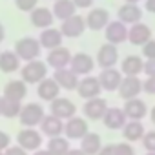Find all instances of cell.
I'll return each instance as SVG.
<instances>
[{
  "instance_id": "cell-18",
  "label": "cell",
  "mask_w": 155,
  "mask_h": 155,
  "mask_svg": "<svg viewBox=\"0 0 155 155\" xmlns=\"http://www.w3.org/2000/svg\"><path fill=\"white\" fill-rule=\"evenodd\" d=\"M64 124H66V120H62V119H58L57 115L49 113V115H46L44 120L40 122V131H42V135H46L48 139L60 137V135L64 133Z\"/></svg>"
},
{
  "instance_id": "cell-36",
  "label": "cell",
  "mask_w": 155,
  "mask_h": 155,
  "mask_svg": "<svg viewBox=\"0 0 155 155\" xmlns=\"http://www.w3.org/2000/svg\"><path fill=\"white\" fill-rule=\"evenodd\" d=\"M115 155H135V150L131 146V142H119L115 144Z\"/></svg>"
},
{
  "instance_id": "cell-34",
  "label": "cell",
  "mask_w": 155,
  "mask_h": 155,
  "mask_svg": "<svg viewBox=\"0 0 155 155\" xmlns=\"http://www.w3.org/2000/svg\"><path fill=\"white\" fill-rule=\"evenodd\" d=\"M38 4V0H15V6L22 13H31Z\"/></svg>"
},
{
  "instance_id": "cell-35",
  "label": "cell",
  "mask_w": 155,
  "mask_h": 155,
  "mask_svg": "<svg viewBox=\"0 0 155 155\" xmlns=\"http://www.w3.org/2000/svg\"><path fill=\"white\" fill-rule=\"evenodd\" d=\"M142 146H144L146 151H153V153H155V130L144 133V137H142Z\"/></svg>"
},
{
  "instance_id": "cell-33",
  "label": "cell",
  "mask_w": 155,
  "mask_h": 155,
  "mask_svg": "<svg viewBox=\"0 0 155 155\" xmlns=\"http://www.w3.org/2000/svg\"><path fill=\"white\" fill-rule=\"evenodd\" d=\"M22 111V101H15V99H8L4 97V110H2V117L6 119H15L18 117Z\"/></svg>"
},
{
  "instance_id": "cell-51",
  "label": "cell",
  "mask_w": 155,
  "mask_h": 155,
  "mask_svg": "<svg viewBox=\"0 0 155 155\" xmlns=\"http://www.w3.org/2000/svg\"><path fill=\"white\" fill-rule=\"evenodd\" d=\"M146 155H155V153L153 151H146Z\"/></svg>"
},
{
  "instance_id": "cell-15",
  "label": "cell",
  "mask_w": 155,
  "mask_h": 155,
  "mask_svg": "<svg viewBox=\"0 0 155 155\" xmlns=\"http://www.w3.org/2000/svg\"><path fill=\"white\" fill-rule=\"evenodd\" d=\"M82 111L86 115V119H91V120H102L106 111H108V102L101 97H95V99H88L86 104L82 106Z\"/></svg>"
},
{
  "instance_id": "cell-39",
  "label": "cell",
  "mask_w": 155,
  "mask_h": 155,
  "mask_svg": "<svg viewBox=\"0 0 155 155\" xmlns=\"http://www.w3.org/2000/svg\"><path fill=\"white\" fill-rule=\"evenodd\" d=\"M144 73H146V77L155 75V58H146L144 60Z\"/></svg>"
},
{
  "instance_id": "cell-50",
  "label": "cell",
  "mask_w": 155,
  "mask_h": 155,
  "mask_svg": "<svg viewBox=\"0 0 155 155\" xmlns=\"http://www.w3.org/2000/svg\"><path fill=\"white\" fill-rule=\"evenodd\" d=\"M124 2H128V4H139L140 0H124Z\"/></svg>"
},
{
  "instance_id": "cell-40",
  "label": "cell",
  "mask_w": 155,
  "mask_h": 155,
  "mask_svg": "<svg viewBox=\"0 0 155 155\" xmlns=\"http://www.w3.org/2000/svg\"><path fill=\"white\" fill-rule=\"evenodd\" d=\"M9 144H11V137L6 131L0 130V151H6L9 148Z\"/></svg>"
},
{
  "instance_id": "cell-43",
  "label": "cell",
  "mask_w": 155,
  "mask_h": 155,
  "mask_svg": "<svg viewBox=\"0 0 155 155\" xmlns=\"http://www.w3.org/2000/svg\"><path fill=\"white\" fill-rule=\"evenodd\" d=\"M99 155H115V144H108V146H102Z\"/></svg>"
},
{
  "instance_id": "cell-14",
  "label": "cell",
  "mask_w": 155,
  "mask_h": 155,
  "mask_svg": "<svg viewBox=\"0 0 155 155\" xmlns=\"http://www.w3.org/2000/svg\"><path fill=\"white\" fill-rule=\"evenodd\" d=\"M69 68H71L77 75H79V77H86V75H90V73L93 71L95 60H93V57L88 55V53H77V55L71 57Z\"/></svg>"
},
{
  "instance_id": "cell-28",
  "label": "cell",
  "mask_w": 155,
  "mask_h": 155,
  "mask_svg": "<svg viewBox=\"0 0 155 155\" xmlns=\"http://www.w3.org/2000/svg\"><path fill=\"white\" fill-rule=\"evenodd\" d=\"M26 95H28V82H24L22 79L9 81V82L4 86V97H8V99L22 101Z\"/></svg>"
},
{
  "instance_id": "cell-10",
  "label": "cell",
  "mask_w": 155,
  "mask_h": 155,
  "mask_svg": "<svg viewBox=\"0 0 155 155\" xmlns=\"http://www.w3.org/2000/svg\"><path fill=\"white\" fill-rule=\"evenodd\" d=\"M104 35H106V40H108L110 44L119 46V44H122V42L128 40V28H126V24L120 22L119 18H117V20H110V24H108L106 29H104Z\"/></svg>"
},
{
  "instance_id": "cell-9",
  "label": "cell",
  "mask_w": 155,
  "mask_h": 155,
  "mask_svg": "<svg viewBox=\"0 0 155 155\" xmlns=\"http://www.w3.org/2000/svg\"><path fill=\"white\" fill-rule=\"evenodd\" d=\"M53 79L58 82V86L66 91H73L79 88V75H77L71 68H62V69H55L53 71Z\"/></svg>"
},
{
  "instance_id": "cell-7",
  "label": "cell",
  "mask_w": 155,
  "mask_h": 155,
  "mask_svg": "<svg viewBox=\"0 0 155 155\" xmlns=\"http://www.w3.org/2000/svg\"><path fill=\"white\" fill-rule=\"evenodd\" d=\"M101 91H102V86H101L99 77H91V75L82 77L81 82H79V88H77V93H79V97H82L84 101L99 97Z\"/></svg>"
},
{
  "instance_id": "cell-19",
  "label": "cell",
  "mask_w": 155,
  "mask_h": 155,
  "mask_svg": "<svg viewBox=\"0 0 155 155\" xmlns=\"http://www.w3.org/2000/svg\"><path fill=\"white\" fill-rule=\"evenodd\" d=\"M151 40V29L146 26V24H131V28L128 29V42L133 44V46H144L146 42Z\"/></svg>"
},
{
  "instance_id": "cell-29",
  "label": "cell",
  "mask_w": 155,
  "mask_h": 155,
  "mask_svg": "<svg viewBox=\"0 0 155 155\" xmlns=\"http://www.w3.org/2000/svg\"><path fill=\"white\" fill-rule=\"evenodd\" d=\"M101 148H102V139H101L99 133L90 131L88 135H84V137L81 139V150H82L86 155H99Z\"/></svg>"
},
{
  "instance_id": "cell-12",
  "label": "cell",
  "mask_w": 155,
  "mask_h": 155,
  "mask_svg": "<svg viewBox=\"0 0 155 155\" xmlns=\"http://www.w3.org/2000/svg\"><path fill=\"white\" fill-rule=\"evenodd\" d=\"M122 79H124L122 71L120 69H115V68L102 69L101 75H99V81H101V86H102L104 91H119Z\"/></svg>"
},
{
  "instance_id": "cell-49",
  "label": "cell",
  "mask_w": 155,
  "mask_h": 155,
  "mask_svg": "<svg viewBox=\"0 0 155 155\" xmlns=\"http://www.w3.org/2000/svg\"><path fill=\"white\" fill-rule=\"evenodd\" d=\"M2 110H4V95H0V115H2Z\"/></svg>"
},
{
  "instance_id": "cell-47",
  "label": "cell",
  "mask_w": 155,
  "mask_h": 155,
  "mask_svg": "<svg viewBox=\"0 0 155 155\" xmlns=\"http://www.w3.org/2000/svg\"><path fill=\"white\" fill-rule=\"evenodd\" d=\"M4 38H6V29H4V26L0 24V44L4 42Z\"/></svg>"
},
{
  "instance_id": "cell-1",
  "label": "cell",
  "mask_w": 155,
  "mask_h": 155,
  "mask_svg": "<svg viewBox=\"0 0 155 155\" xmlns=\"http://www.w3.org/2000/svg\"><path fill=\"white\" fill-rule=\"evenodd\" d=\"M20 77L28 84H38L48 77V62L44 60H29L20 68Z\"/></svg>"
},
{
  "instance_id": "cell-22",
  "label": "cell",
  "mask_w": 155,
  "mask_h": 155,
  "mask_svg": "<svg viewBox=\"0 0 155 155\" xmlns=\"http://www.w3.org/2000/svg\"><path fill=\"white\" fill-rule=\"evenodd\" d=\"M102 122H104V126H106L108 130H111V131L122 130L124 124L128 122V117H126V113H124V108H108V111H106Z\"/></svg>"
},
{
  "instance_id": "cell-30",
  "label": "cell",
  "mask_w": 155,
  "mask_h": 155,
  "mask_svg": "<svg viewBox=\"0 0 155 155\" xmlns=\"http://www.w3.org/2000/svg\"><path fill=\"white\" fill-rule=\"evenodd\" d=\"M53 15L55 18L58 20H66L73 15H77V6L73 0H55V4H53Z\"/></svg>"
},
{
  "instance_id": "cell-31",
  "label": "cell",
  "mask_w": 155,
  "mask_h": 155,
  "mask_svg": "<svg viewBox=\"0 0 155 155\" xmlns=\"http://www.w3.org/2000/svg\"><path fill=\"white\" fill-rule=\"evenodd\" d=\"M144 126L140 124V120H128L122 128V137L124 140L128 142H137V140H142L144 137Z\"/></svg>"
},
{
  "instance_id": "cell-48",
  "label": "cell",
  "mask_w": 155,
  "mask_h": 155,
  "mask_svg": "<svg viewBox=\"0 0 155 155\" xmlns=\"http://www.w3.org/2000/svg\"><path fill=\"white\" fill-rule=\"evenodd\" d=\"M150 120H151V124L155 126V106L150 110Z\"/></svg>"
},
{
  "instance_id": "cell-46",
  "label": "cell",
  "mask_w": 155,
  "mask_h": 155,
  "mask_svg": "<svg viewBox=\"0 0 155 155\" xmlns=\"http://www.w3.org/2000/svg\"><path fill=\"white\" fill-rule=\"evenodd\" d=\"M33 155H51V151L46 148V150H37V151H33Z\"/></svg>"
},
{
  "instance_id": "cell-24",
  "label": "cell",
  "mask_w": 155,
  "mask_h": 155,
  "mask_svg": "<svg viewBox=\"0 0 155 155\" xmlns=\"http://www.w3.org/2000/svg\"><path fill=\"white\" fill-rule=\"evenodd\" d=\"M29 20L35 28L46 29V28H51V24L55 22V15L49 8H35L29 13Z\"/></svg>"
},
{
  "instance_id": "cell-26",
  "label": "cell",
  "mask_w": 155,
  "mask_h": 155,
  "mask_svg": "<svg viewBox=\"0 0 155 155\" xmlns=\"http://www.w3.org/2000/svg\"><path fill=\"white\" fill-rule=\"evenodd\" d=\"M120 71L124 77H139L144 73V60L139 55H128L120 62Z\"/></svg>"
},
{
  "instance_id": "cell-32",
  "label": "cell",
  "mask_w": 155,
  "mask_h": 155,
  "mask_svg": "<svg viewBox=\"0 0 155 155\" xmlns=\"http://www.w3.org/2000/svg\"><path fill=\"white\" fill-rule=\"evenodd\" d=\"M48 150L51 151V155H66L71 148H69V139L68 137H53L48 140Z\"/></svg>"
},
{
  "instance_id": "cell-52",
  "label": "cell",
  "mask_w": 155,
  "mask_h": 155,
  "mask_svg": "<svg viewBox=\"0 0 155 155\" xmlns=\"http://www.w3.org/2000/svg\"><path fill=\"white\" fill-rule=\"evenodd\" d=\"M0 155H4V151H0Z\"/></svg>"
},
{
  "instance_id": "cell-23",
  "label": "cell",
  "mask_w": 155,
  "mask_h": 155,
  "mask_svg": "<svg viewBox=\"0 0 155 155\" xmlns=\"http://www.w3.org/2000/svg\"><path fill=\"white\" fill-rule=\"evenodd\" d=\"M124 113L128 117V120H142L150 111H148V106L142 99H130L126 101L124 104Z\"/></svg>"
},
{
  "instance_id": "cell-42",
  "label": "cell",
  "mask_w": 155,
  "mask_h": 155,
  "mask_svg": "<svg viewBox=\"0 0 155 155\" xmlns=\"http://www.w3.org/2000/svg\"><path fill=\"white\" fill-rule=\"evenodd\" d=\"M77 9H90L93 8V0H73Z\"/></svg>"
},
{
  "instance_id": "cell-11",
  "label": "cell",
  "mask_w": 155,
  "mask_h": 155,
  "mask_svg": "<svg viewBox=\"0 0 155 155\" xmlns=\"http://www.w3.org/2000/svg\"><path fill=\"white\" fill-rule=\"evenodd\" d=\"M119 62V49L115 44H102L99 48V53H97V64L99 68L102 69H108V68H115V64Z\"/></svg>"
},
{
  "instance_id": "cell-3",
  "label": "cell",
  "mask_w": 155,
  "mask_h": 155,
  "mask_svg": "<svg viewBox=\"0 0 155 155\" xmlns=\"http://www.w3.org/2000/svg\"><path fill=\"white\" fill-rule=\"evenodd\" d=\"M44 117H46V111H44L42 104H38V102H28V104L22 106L18 120L26 128H35V126H40V122L44 120Z\"/></svg>"
},
{
  "instance_id": "cell-45",
  "label": "cell",
  "mask_w": 155,
  "mask_h": 155,
  "mask_svg": "<svg viewBox=\"0 0 155 155\" xmlns=\"http://www.w3.org/2000/svg\"><path fill=\"white\" fill-rule=\"evenodd\" d=\"M66 155H86V153H84V151H82L81 148H73V150H69V151H68Z\"/></svg>"
},
{
  "instance_id": "cell-21",
  "label": "cell",
  "mask_w": 155,
  "mask_h": 155,
  "mask_svg": "<svg viewBox=\"0 0 155 155\" xmlns=\"http://www.w3.org/2000/svg\"><path fill=\"white\" fill-rule=\"evenodd\" d=\"M60 90H62V88L58 86V82L53 79V77H46L42 82L37 84V93H38V97H40L42 101H46V102L55 101V99L58 97Z\"/></svg>"
},
{
  "instance_id": "cell-16",
  "label": "cell",
  "mask_w": 155,
  "mask_h": 155,
  "mask_svg": "<svg viewBox=\"0 0 155 155\" xmlns=\"http://www.w3.org/2000/svg\"><path fill=\"white\" fill-rule=\"evenodd\" d=\"M140 91H142V81L139 77H124L119 88V97L122 101H130V99H137Z\"/></svg>"
},
{
  "instance_id": "cell-2",
  "label": "cell",
  "mask_w": 155,
  "mask_h": 155,
  "mask_svg": "<svg viewBox=\"0 0 155 155\" xmlns=\"http://www.w3.org/2000/svg\"><path fill=\"white\" fill-rule=\"evenodd\" d=\"M20 60L24 62H29V60H37L40 57V51H42V46L38 42V38L35 37H24L20 40L15 42V49H13Z\"/></svg>"
},
{
  "instance_id": "cell-17",
  "label": "cell",
  "mask_w": 155,
  "mask_h": 155,
  "mask_svg": "<svg viewBox=\"0 0 155 155\" xmlns=\"http://www.w3.org/2000/svg\"><path fill=\"white\" fill-rule=\"evenodd\" d=\"M110 24V13L104 8H93L90 9V13L86 15V26L91 31H101L106 29V26Z\"/></svg>"
},
{
  "instance_id": "cell-37",
  "label": "cell",
  "mask_w": 155,
  "mask_h": 155,
  "mask_svg": "<svg viewBox=\"0 0 155 155\" xmlns=\"http://www.w3.org/2000/svg\"><path fill=\"white\" fill-rule=\"evenodd\" d=\"M142 55L146 58H155V38H151L150 42L142 46Z\"/></svg>"
},
{
  "instance_id": "cell-5",
  "label": "cell",
  "mask_w": 155,
  "mask_h": 155,
  "mask_svg": "<svg viewBox=\"0 0 155 155\" xmlns=\"http://www.w3.org/2000/svg\"><path fill=\"white\" fill-rule=\"evenodd\" d=\"M17 144L26 151H37L42 146V131H37L35 128H24L17 135Z\"/></svg>"
},
{
  "instance_id": "cell-20",
  "label": "cell",
  "mask_w": 155,
  "mask_h": 155,
  "mask_svg": "<svg viewBox=\"0 0 155 155\" xmlns=\"http://www.w3.org/2000/svg\"><path fill=\"white\" fill-rule=\"evenodd\" d=\"M62 40H64L62 31L57 29V28H53V26L42 29V33H40V37H38L40 46H42L44 49H48V51H51V49H55V48H60V46H62Z\"/></svg>"
},
{
  "instance_id": "cell-6",
  "label": "cell",
  "mask_w": 155,
  "mask_h": 155,
  "mask_svg": "<svg viewBox=\"0 0 155 155\" xmlns=\"http://www.w3.org/2000/svg\"><path fill=\"white\" fill-rule=\"evenodd\" d=\"M64 133H66V137H68L69 140H81L84 135L90 133V126H88L86 119L75 115V117H71V119L66 120V124H64Z\"/></svg>"
},
{
  "instance_id": "cell-38",
  "label": "cell",
  "mask_w": 155,
  "mask_h": 155,
  "mask_svg": "<svg viewBox=\"0 0 155 155\" xmlns=\"http://www.w3.org/2000/svg\"><path fill=\"white\" fill-rule=\"evenodd\" d=\"M142 91H146L148 95H155V75L142 81Z\"/></svg>"
},
{
  "instance_id": "cell-13",
  "label": "cell",
  "mask_w": 155,
  "mask_h": 155,
  "mask_svg": "<svg viewBox=\"0 0 155 155\" xmlns=\"http://www.w3.org/2000/svg\"><path fill=\"white\" fill-rule=\"evenodd\" d=\"M71 57H73V55H71V51H69L68 48L60 46V48H55V49H51V51L48 53V57H46V62H48V66H51V69L55 71V69L69 68Z\"/></svg>"
},
{
  "instance_id": "cell-41",
  "label": "cell",
  "mask_w": 155,
  "mask_h": 155,
  "mask_svg": "<svg viewBox=\"0 0 155 155\" xmlns=\"http://www.w3.org/2000/svg\"><path fill=\"white\" fill-rule=\"evenodd\" d=\"M4 155H28V151L22 148V146H9L6 151H4Z\"/></svg>"
},
{
  "instance_id": "cell-27",
  "label": "cell",
  "mask_w": 155,
  "mask_h": 155,
  "mask_svg": "<svg viewBox=\"0 0 155 155\" xmlns=\"http://www.w3.org/2000/svg\"><path fill=\"white\" fill-rule=\"evenodd\" d=\"M20 57L15 51H0V71L2 73H15L20 71Z\"/></svg>"
},
{
  "instance_id": "cell-25",
  "label": "cell",
  "mask_w": 155,
  "mask_h": 155,
  "mask_svg": "<svg viewBox=\"0 0 155 155\" xmlns=\"http://www.w3.org/2000/svg\"><path fill=\"white\" fill-rule=\"evenodd\" d=\"M117 17H119V20L124 22V24H137V22H140V18H142V9L139 8V4H128V2H124V4L119 8Z\"/></svg>"
},
{
  "instance_id": "cell-44",
  "label": "cell",
  "mask_w": 155,
  "mask_h": 155,
  "mask_svg": "<svg viewBox=\"0 0 155 155\" xmlns=\"http://www.w3.org/2000/svg\"><path fill=\"white\" fill-rule=\"evenodd\" d=\"M144 9L155 15V0H146V2H144Z\"/></svg>"
},
{
  "instance_id": "cell-8",
  "label": "cell",
  "mask_w": 155,
  "mask_h": 155,
  "mask_svg": "<svg viewBox=\"0 0 155 155\" xmlns=\"http://www.w3.org/2000/svg\"><path fill=\"white\" fill-rule=\"evenodd\" d=\"M49 111L53 115H57L58 119L68 120V119H71V117L77 115V106H75L73 101H69L66 97H57L55 101L49 102Z\"/></svg>"
},
{
  "instance_id": "cell-4",
  "label": "cell",
  "mask_w": 155,
  "mask_h": 155,
  "mask_svg": "<svg viewBox=\"0 0 155 155\" xmlns=\"http://www.w3.org/2000/svg\"><path fill=\"white\" fill-rule=\"evenodd\" d=\"M58 29L62 31L64 38H77V37H81V35L88 29L86 18L81 17V15H73V17L62 20V24H60Z\"/></svg>"
}]
</instances>
